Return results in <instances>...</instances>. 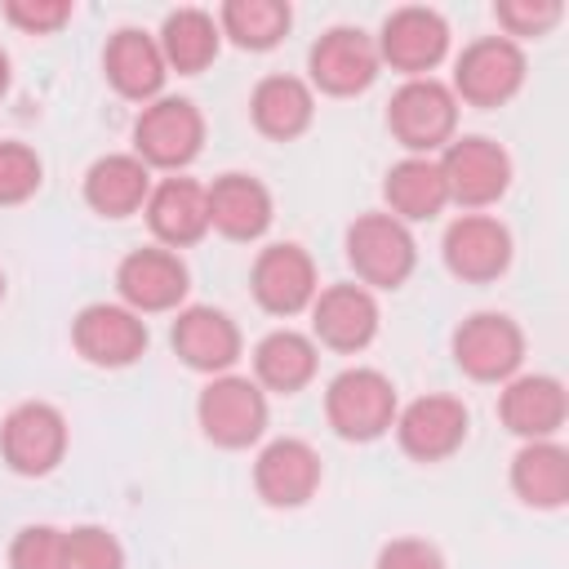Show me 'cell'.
I'll return each instance as SVG.
<instances>
[{
	"instance_id": "cell-14",
	"label": "cell",
	"mask_w": 569,
	"mask_h": 569,
	"mask_svg": "<svg viewBox=\"0 0 569 569\" xmlns=\"http://www.w3.org/2000/svg\"><path fill=\"white\" fill-rule=\"evenodd\" d=\"M71 342L89 365L124 369L147 351L151 333H147V320L138 311H129L124 302H89L71 320Z\"/></svg>"
},
{
	"instance_id": "cell-37",
	"label": "cell",
	"mask_w": 569,
	"mask_h": 569,
	"mask_svg": "<svg viewBox=\"0 0 569 569\" xmlns=\"http://www.w3.org/2000/svg\"><path fill=\"white\" fill-rule=\"evenodd\" d=\"M4 89H9V53L0 49V93H4Z\"/></svg>"
},
{
	"instance_id": "cell-11",
	"label": "cell",
	"mask_w": 569,
	"mask_h": 569,
	"mask_svg": "<svg viewBox=\"0 0 569 569\" xmlns=\"http://www.w3.org/2000/svg\"><path fill=\"white\" fill-rule=\"evenodd\" d=\"M400 449L413 458V462H445L449 453L462 449L467 431H471V413L458 396H445V391H431V396H418L409 400L396 422H391Z\"/></svg>"
},
{
	"instance_id": "cell-3",
	"label": "cell",
	"mask_w": 569,
	"mask_h": 569,
	"mask_svg": "<svg viewBox=\"0 0 569 569\" xmlns=\"http://www.w3.org/2000/svg\"><path fill=\"white\" fill-rule=\"evenodd\" d=\"M342 244H347V262H351V271L365 289H400L418 267L413 231L400 218H391L387 209L382 213H360L347 227Z\"/></svg>"
},
{
	"instance_id": "cell-5",
	"label": "cell",
	"mask_w": 569,
	"mask_h": 569,
	"mask_svg": "<svg viewBox=\"0 0 569 569\" xmlns=\"http://www.w3.org/2000/svg\"><path fill=\"white\" fill-rule=\"evenodd\" d=\"M529 76V62H525V49L507 36H480L471 40L458 62H453V98L467 102V107H502L520 93Z\"/></svg>"
},
{
	"instance_id": "cell-2",
	"label": "cell",
	"mask_w": 569,
	"mask_h": 569,
	"mask_svg": "<svg viewBox=\"0 0 569 569\" xmlns=\"http://www.w3.org/2000/svg\"><path fill=\"white\" fill-rule=\"evenodd\" d=\"M387 129L409 156H431L453 142L458 129V98L436 76L405 80L387 102Z\"/></svg>"
},
{
	"instance_id": "cell-21",
	"label": "cell",
	"mask_w": 569,
	"mask_h": 569,
	"mask_svg": "<svg viewBox=\"0 0 569 569\" xmlns=\"http://www.w3.org/2000/svg\"><path fill=\"white\" fill-rule=\"evenodd\" d=\"M142 213H147V227H151L156 244H164V249L178 253V249L196 244L209 231V196H204V182L182 178V173L160 178V182H151V196H147Z\"/></svg>"
},
{
	"instance_id": "cell-27",
	"label": "cell",
	"mask_w": 569,
	"mask_h": 569,
	"mask_svg": "<svg viewBox=\"0 0 569 569\" xmlns=\"http://www.w3.org/2000/svg\"><path fill=\"white\" fill-rule=\"evenodd\" d=\"M316 365H320L316 338H307L298 329H271L253 347V382L262 391H276V396L302 391L316 378Z\"/></svg>"
},
{
	"instance_id": "cell-18",
	"label": "cell",
	"mask_w": 569,
	"mask_h": 569,
	"mask_svg": "<svg viewBox=\"0 0 569 569\" xmlns=\"http://www.w3.org/2000/svg\"><path fill=\"white\" fill-rule=\"evenodd\" d=\"M253 489L267 507H307L320 489V453L298 436L267 440L253 458Z\"/></svg>"
},
{
	"instance_id": "cell-4",
	"label": "cell",
	"mask_w": 569,
	"mask_h": 569,
	"mask_svg": "<svg viewBox=\"0 0 569 569\" xmlns=\"http://www.w3.org/2000/svg\"><path fill=\"white\" fill-rule=\"evenodd\" d=\"M196 422L218 449H249L267 431V391L244 373H218L196 400Z\"/></svg>"
},
{
	"instance_id": "cell-32",
	"label": "cell",
	"mask_w": 569,
	"mask_h": 569,
	"mask_svg": "<svg viewBox=\"0 0 569 569\" xmlns=\"http://www.w3.org/2000/svg\"><path fill=\"white\" fill-rule=\"evenodd\" d=\"M40 182H44L40 156L18 138H0V204L31 200L40 191Z\"/></svg>"
},
{
	"instance_id": "cell-16",
	"label": "cell",
	"mask_w": 569,
	"mask_h": 569,
	"mask_svg": "<svg viewBox=\"0 0 569 569\" xmlns=\"http://www.w3.org/2000/svg\"><path fill=\"white\" fill-rule=\"evenodd\" d=\"M249 289L258 298L262 311L271 316H298L316 302L320 293V280H316V262L302 244L284 240V244H267L258 258H253V271H249Z\"/></svg>"
},
{
	"instance_id": "cell-38",
	"label": "cell",
	"mask_w": 569,
	"mask_h": 569,
	"mask_svg": "<svg viewBox=\"0 0 569 569\" xmlns=\"http://www.w3.org/2000/svg\"><path fill=\"white\" fill-rule=\"evenodd\" d=\"M0 302H4V271H0Z\"/></svg>"
},
{
	"instance_id": "cell-30",
	"label": "cell",
	"mask_w": 569,
	"mask_h": 569,
	"mask_svg": "<svg viewBox=\"0 0 569 569\" xmlns=\"http://www.w3.org/2000/svg\"><path fill=\"white\" fill-rule=\"evenodd\" d=\"M289 22H293V13H289L284 0H227V4L218 9V31H222L231 44L249 49V53L276 49V44L284 40Z\"/></svg>"
},
{
	"instance_id": "cell-20",
	"label": "cell",
	"mask_w": 569,
	"mask_h": 569,
	"mask_svg": "<svg viewBox=\"0 0 569 569\" xmlns=\"http://www.w3.org/2000/svg\"><path fill=\"white\" fill-rule=\"evenodd\" d=\"M565 413H569V396L565 382L551 373H516L498 396V418L520 440H556Z\"/></svg>"
},
{
	"instance_id": "cell-26",
	"label": "cell",
	"mask_w": 569,
	"mask_h": 569,
	"mask_svg": "<svg viewBox=\"0 0 569 569\" xmlns=\"http://www.w3.org/2000/svg\"><path fill=\"white\" fill-rule=\"evenodd\" d=\"M511 489L525 507L560 511L569 502V453L560 440H525L511 458Z\"/></svg>"
},
{
	"instance_id": "cell-28",
	"label": "cell",
	"mask_w": 569,
	"mask_h": 569,
	"mask_svg": "<svg viewBox=\"0 0 569 569\" xmlns=\"http://www.w3.org/2000/svg\"><path fill=\"white\" fill-rule=\"evenodd\" d=\"M382 196H387V213L400 218L405 227L427 222L449 204L445 173H440L436 156H405L400 164H391L387 182H382Z\"/></svg>"
},
{
	"instance_id": "cell-25",
	"label": "cell",
	"mask_w": 569,
	"mask_h": 569,
	"mask_svg": "<svg viewBox=\"0 0 569 569\" xmlns=\"http://www.w3.org/2000/svg\"><path fill=\"white\" fill-rule=\"evenodd\" d=\"M249 116H253L258 133H267L276 142H289V138H298V133L311 129V120H316V93H311V84L302 76L276 71V76H262L253 84Z\"/></svg>"
},
{
	"instance_id": "cell-36",
	"label": "cell",
	"mask_w": 569,
	"mask_h": 569,
	"mask_svg": "<svg viewBox=\"0 0 569 569\" xmlns=\"http://www.w3.org/2000/svg\"><path fill=\"white\" fill-rule=\"evenodd\" d=\"M373 569H445V556L427 538H391L378 551Z\"/></svg>"
},
{
	"instance_id": "cell-17",
	"label": "cell",
	"mask_w": 569,
	"mask_h": 569,
	"mask_svg": "<svg viewBox=\"0 0 569 569\" xmlns=\"http://www.w3.org/2000/svg\"><path fill=\"white\" fill-rule=\"evenodd\" d=\"M169 342H173V351H178V360H182L187 369L209 373V378L231 373V365H236V360H240V351H244L240 325H236L227 311L204 307V302L182 307V311L173 316Z\"/></svg>"
},
{
	"instance_id": "cell-9",
	"label": "cell",
	"mask_w": 569,
	"mask_h": 569,
	"mask_svg": "<svg viewBox=\"0 0 569 569\" xmlns=\"http://www.w3.org/2000/svg\"><path fill=\"white\" fill-rule=\"evenodd\" d=\"M0 453L18 476H49L67 453V418L49 400H22L0 422Z\"/></svg>"
},
{
	"instance_id": "cell-15",
	"label": "cell",
	"mask_w": 569,
	"mask_h": 569,
	"mask_svg": "<svg viewBox=\"0 0 569 569\" xmlns=\"http://www.w3.org/2000/svg\"><path fill=\"white\" fill-rule=\"evenodd\" d=\"M511 249H516L511 244V231L493 213H458L445 227V240H440L445 267L458 280H471V284L498 280L511 267Z\"/></svg>"
},
{
	"instance_id": "cell-10",
	"label": "cell",
	"mask_w": 569,
	"mask_h": 569,
	"mask_svg": "<svg viewBox=\"0 0 569 569\" xmlns=\"http://www.w3.org/2000/svg\"><path fill=\"white\" fill-rule=\"evenodd\" d=\"M373 44L391 71H405L409 80L431 76L449 53V22L427 4H405L382 18V31L373 36Z\"/></svg>"
},
{
	"instance_id": "cell-13",
	"label": "cell",
	"mask_w": 569,
	"mask_h": 569,
	"mask_svg": "<svg viewBox=\"0 0 569 569\" xmlns=\"http://www.w3.org/2000/svg\"><path fill=\"white\" fill-rule=\"evenodd\" d=\"M191 289V276H187V262L164 249V244H147V249H133L120 258L116 267V293L129 311L138 316H151V311H173L182 307Z\"/></svg>"
},
{
	"instance_id": "cell-23",
	"label": "cell",
	"mask_w": 569,
	"mask_h": 569,
	"mask_svg": "<svg viewBox=\"0 0 569 569\" xmlns=\"http://www.w3.org/2000/svg\"><path fill=\"white\" fill-rule=\"evenodd\" d=\"M204 196H209V227L222 231L227 240H258L276 218L271 191L253 173H222L204 187Z\"/></svg>"
},
{
	"instance_id": "cell-33",
	"label": "cell",
	"mask_w": 569,
	"mask_h": 569,
	"mask_svg": "<svg viewBox=\"0 0 569 569\" xmlns=\"http://www.w3.org/2000/svg\"><path fill=\"white\" fill-rule=\"evenodd\" d=\"M67 569H124V547L107 525H71Z\"/></svg>"
},
{
	"instance_id": "cell-1",
	"label": "cell",
	"mask_w": 569,
	"mask_h": 569,
	"mask_svg": "<svg viewBox=\"0 0 569 569\" xmlns=\"http://www.w3.org/2000/svg\"><path fill=\"white\" fill-rule=\"evenodd\" d=\"M396 413H400V396L382 369L351 365L325 387V418L342 440L369 445L391 431Z\"/></svg>"
},
{
	"instance_id": "cell-29",
	"label": "cell",
	"mask_w": 569,
	"mask_h": 569,
	"mask_svg": "<svg viewBox=\"0 0 569 569\" xmlns=\"http://www.w3.org/2000/svg\"><path fill=\"white\" fill-rule=\"evenodd\" d=\"M156 44H160L169 71L196 76L218 58L222 31H218V18L209 9H173V13H164Z\"/></svg>"
},
{
	"instance_id": "cell-6",
	"label": "cell",
	"mask_w": 569,
	"mask_h": 569,
	"mask_svg": "<svg viewBox=\"0 0 569 569\" xmlns=\"http://www.w3.org/2000/svg\"><path fill=\"white\" fill-rule=\"evenodd\" d=\"M204 147V116L191 98H156L133 120V156L147 169H187Z\"/></svg>"
},
{
	"instance_id": "cell-19",
	"label": "cell",
	"mask_w": 569,
	"mask_h": 569,
	"mask_svg": "<svg viewBox=\"0 0 569 569\" xmlns=\"http://www.w3.org/2000/svg\"><path fill=\"white\" fill-rule=\"evenodd\" d=\"M307 311H311V333L333 351H365L378 338V320H382L373 289L356 280L320 289Z\"/></svg>"
},
{
	"instance_id": "cell-24",
	"label": "cell",
	"mask_w": 569,
	"mask_h": 569,
	"mask_svg": "<svg viewBox=\"0 0 569 569\" xmlns=\"http://www.w3.org/2000/svg\"><path fill=\"white\" fill-rule=\"evenodd\" d=\"M151 196V169L133 151L98 156L84 173V204L102 218H129Z\"/></svg>"
},
{
	"instance_id": "cell-7",
	"label": "cell",
	"mask_w": 569,
	"mask_h": 569,
	"mask_svg": "<svg viewBox=\"0 0 569 569\" xmlns=\"http://www.w3.org/2000/svg\"><path fill=\"white\" fill-rule=\"evenodd\" d=\"M440 173H445V191L453 204L462 209H489L507 196L511 187V156L485 138V133H467V138H453L440 156H436Z\"/></svg>"
},
{
	"instance_id": "cell-12",
	"label": "cell",
	"mask_w": 569,
	"mask_h": 569,
	"mask_svg": "<svg viewBox=\"0 0 569 569\" xmlns=\"http://www.w3.org/2000/svg\"><path fill=\"white\" fill-rule=\"evenodd\" d=\"M307 71H311V84L320 93L351 98V93H365L378 80L382 58H378V44H373L369 31H360V27H329L311 44Z\"/></svg>"
},
{
	"instance_id": "cell-8",
	"label": "cell",
	"mask_w": 569,
	"mask_h": 569,
	"mask_svg": "<svg viewBox=\"0 0 569 569\" xmlns=\"http://www.w3.org/2000/svg\"><path fill=\"white\" fill-rule=\"evenodd\" d=\"M453 360L476 382H507L525 365V329L502 311H476L453 329Z\"/></svg>"
},
{
	"instance_id": "cell-35",
	"label": "cell",
	"mask_w": 569,
	"mask_h": 569,
	"mask_svg": "<svg viewBox=\"0 0 569 569\" xmlns=\"http://www.w3.org/2000/svg\"><path fill=\"white\" fill-rule=\"evenodd\" d=\"M4 18L27 36H49L71 18V0H9Z\"/></svg>"
},
{
	"instance_id": "cell-22",
	"label": "cell",
	"mask_w": 569,
	"mask_h": 569,
	"mask_svg": "<svg viewBox=\"0 0 569 569\" xmlns=\"http://www.w3.org/2000/svg\"><path fill=\"white\" fill-rule=\"evenodd\" d=\"M102 71H107V80H111V89H116L120 98L142 102V107L160 98L164 76H169L156 36L142 31V27H120V31L107 40V49H102Z\"/></svg>"
},
{
	"instance_id": "cell-31",
	"label": "cell",
	"mask_w": 569,
	"mask_h": 569,
	"mask_svg": "<svg viewBox=\"0 0 569 569\" xmlns=\"http://www.w3.org/2000/svg\"><path fill=\"white\" fill-rule=\"evenodd\" d=\"M9 569H67V529L22 525L9 542Z\"/></svg>"
},
{
	"instance_id": "cell-34",
	"label": "cell",
	"mask_w": 569,
	"mask_h": 569,
	"mask_svg": "<svg viewBox=\"0 0 569 569\" xmlns=\"http://www.w3.org/2000/svg\"><path fill=\"white\" fill-rule=\"evenodd\" d=\"M493 18H498L502 36L520 44V36H547L565 18V4L560 0H498Z\"/></svg>"
}]
</instances>
